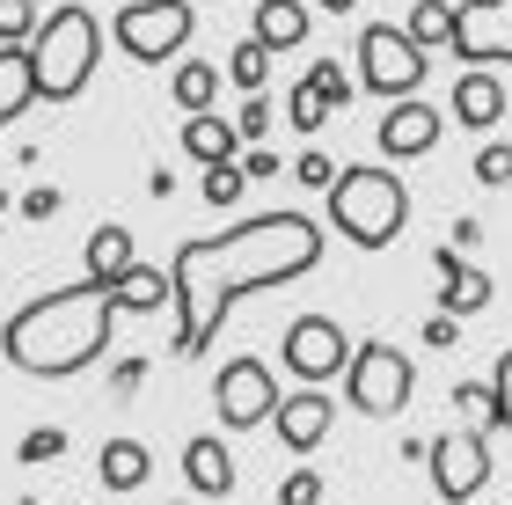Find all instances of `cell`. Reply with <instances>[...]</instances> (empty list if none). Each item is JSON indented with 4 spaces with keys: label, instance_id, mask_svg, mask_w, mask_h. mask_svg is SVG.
<instances>
[{
    "label": "cell",
    "instance_id": "obj_1",
    "mask_svg": "<svg viewBox=\"0 0 512 505\" xmlns=\"http://www.w3.org/2000/svg\"><path fill=\"white\" fill-rule=\"evenodd\" d=\"M315 264H322V227L308 213H256V220H235L227 235L183 242L176 264H169V279H176V352L198 359L220 337L227 308L242 293L293 286Z\"/></svg>",
    "mask_w": 512,
    "mask_h": 505
},
{
    "label": "cell",
    "instance_id": "obj_2",
    "mask_svg": "<svg viewBox=\"0 0 512 505\" xmlns=\"http://www.w3.org/2000/svg\"><path fill=\"white\" fill-rule=\"evenodd\" d=\"M110 330H118V301L110 286L81 279V286H59V293H37L8 315L0 330V352H8L15 374H37V381H66L81 366H96L110 352Z\"/></svg>",
    "mask_w": 512,
    "mask_h": 505
},
{
    "label": "cell",
    "instance_id": "obj_3",
    "mask_svg": "<svg viewBox=\"0 0 512 505\" xmlns=\"http://www.w3.org/2000/svg\"><path fill=\"white\" fill-rule=\"evenodd\" d=\"M30 59H37V96L44 103H74L81 88L96 81V66H103V22L88 15L81 0H66V8H52L37 22Z\"/></svg>",
    "mask_w": 512,
    "mask_h": 505
},
{
    "label": "cell",
    "instance_id": "obj_4",
    "mask_svg": "<svg viewBox=\"0 0 512 505\" xmlns=\"http://www.w3.org/2000/svg\"><path fill=\"white\" fill-rule=\"evenodd\" d=\"M330 227H337L344 242H359V249H388V242L410 227V191H403V176L381 169V162L344 169V176L330 183Z\"/></svg>",
    "mask_w": 512,
    "mask_h": 505
},
{
    "label": "cell",
    "instance_id": "obj_5",
    "mask_svg": "<svg viewBox=\"0 0 512 505\" xmlns=\"http://www.w3.org/2000/svg\"><path fill=\"white\" fill-rule=\"evenodd\" d=\"M344 388H352V410H366V418H403L410 396H417L410 352H395L388 337L359 344V352H352V374H344Z\"/></svg>",
    "mask_w": 512,
    "mask_h": 505
},
{
    "label": "cell",
    "instance_id": "obj_6",
    "mask_svg": "<svg viewBox=\"0 0 512 505\" xmlns=\"http://www.w3.org/2000/svg\"><path fill=\"white\" fill-rule=\"evenodd\" d=\"M359 81L388 103H410L425 88V52L410 44L403 22H366L359 30Z\"/></svg>",
    "mask_w": 512,
    "mask_h": 505
},
{
    "label": "cell",
    "instance_id": "obj_7",
    "mask_svg": "<svg viewBox=\"0 0 512 505\" xmlns=\"http://www.w3.org/2000/svg\"><path fill=\"white\" fill-rule=\"evenodd\" d=\"M191 30H198L191 0H132V8H118V22H110V37H118V44H125V52H132L139 66H161V59H176Z\"/></svg>",
    "mask_w": 512,
    "mask_h": 505
},
{
    "label": "cell",
    "instance_id": "obj_8",
    "mask_svg": "<svg viewBox=\"0 0 512 505\" xmlns=\"http://www.w3.org/2000/svg\"><path fill=\"white\" fill-rule=\"evenodd\" d=\"M352 330L330 323V315H300V323H286V344H278V359H286V374L293 381H308V388H330L337 374H352Z\"/></svg>",
    "mask_w": 512,
    "mask_h": 505
},
{
    "label": "cell",
    "instance_id": "obj_9",
    "mask_svg": "<svg viewBox=\"0 0 512 505\" xmlns=\"http://www.w3.org/2000/svg\"><path fill=\"white\" fill-rule=\"evenodd\" d=\"M278 403H286V388L271 381V366H264V359H227L220 374H213V410H220V425H227V432H256V425H271V418H278Z\"/></svg>",
    "mask_w": 512,
    "mask_h": 505
},
{
    "label": "cell",
    "instance_id": "obj_10",
    "mask_svg": "<svg viewBox=\"0 0 512 505\" xmlns=\"http://www.w3.org/2000/svg\"><path fill=\"white\" fill-rule=\"evenodd\" d=\"M425 469H432V491L447 505H469L491 484V447H483V432H439L425 447Z\"/></svg>",
    "mask_w": 512,
    "mask_h": 505
},
{
    "label": "cell",
    "instance_id": "obj_11",
    "mask_svg": "<svg viewBox=\"0 0 512 505\" xmlns=\"http://www.w3.org/2000/svg\"><path fill=\"white\" fill-rule=\"evenodd\" d=\"M447 52H461L469 66H512V0H461Z\"/></svg>",
    "mask_w": 512,
    "mask_h": 505
},
{
    "label": "cell",
    "instance_id": "obj_12",
    "mask_svg": "<svg viewBox=\"0 0 512 505\" xmlns=\"http://www.w3.org/2000/svg\"><path fill=\"white\" fill-rule=\"evenodd\" d=\"M330 425H337V410H330V388H286V403H278V447H293V454H315L322 440H330Z\"/></svg>",
    "mask_w": 512,
    "mask_h": 505
},
{
    "label": "cell",
    "instance_id": "obj_13",
    "mask_svg": "<svg viewBox=\"0 0 512 505\" xmlns=\"http://www.w3.org/2000/svg\"><path fill=\"white\" fill-rule=\"evenodd\" d=\"M344 103H352V74H344L337 59H322V66H308V81L293 88L286 118H293V132H322V118L344 110Z\"/></svg>",
    "mask_w": 512,
    "mask_h": 505
},
{
    "label": "cell",
    "instance_id": "obj_14",
    "mask_svg": "<svg viewBox=\"0 0 512 505\" xmlns=\"http://www.w3.org/2000/svg\"><path fill=\"white\" fill-rule=\"evenodd\" d=\"M439 110L425 96H410V103H388V118H381V154L388 162H410V154H432L439 147Z\"/></svg>",
    "mask_w": 512,
    "mask_h": 505
},
{
    "label": "cell",
    "instance_id": "obj_15",
    "mask_svg": "<svg viewBox=\"0 0 512 505\" xmlns=\"http://www.w3.org/2000/svg\"><path fill=\"white\" fill-rule=\"evenodd\" d=\"M447 118L469 125V132H491L505 118V81L491 74V66H469V74L447 88Z\"/></svg>",
    "mask_w": 512,
    "mask_h": 505
},
{
    "label": "cell",
    "instance_id": "obj_16",
    "mask_svg": "<svg viewBox=\"0 0 512 505\" xmlns=\"http://www.w3.org/2000/svg\"><path fill=\"white\" fill-rule=\"evenodd\" d=\"M183 154H191L198 169L242 162V132H235V118H220V110H205V118H183Z\"/></svg>",
    "mask_w": 512,
    "mask_h": 505
},
{
    "label": "cell",
    "instance_id": "obj_17",
    "mask_svg": "<svg viewBox=\"0 0 512 505\" xmlns=\"http://www.w3.org/2000/svg\"><path fill=\"white\" fill-rule=\"evenodd\" d=\"M183 476H191L198 498H227L235 491V447L213 440V432H198V440L183 447Z\"/></svg>",
    "mask_w": 512,
    "mask_h": 505
},
{
    "label": "cell",
    "instance_id": "obj_18",
    "mask_svg": "<svg viewBox=\"0 0 512 505\" xmlns=\"http://www.w3.org/2000/svg\"><path fill=\"white\" fill-rule=\"evenodd\" d=\"M432 271H439V308H447V315H476V308H491V271H476V264L447 257V249L432 257Z\"/></svg>",
    "mask_w": 512,
    "mask_h": 505
},
{
    "label": "cell",
    "instance_id": "obj_19",
    "mask_svg": "<svg viewBox=\"0 0 512 505\" xmlns=\"http://www.w3.org/2000/svg\"><path fill=\"white\" fill-rule=\"evenodd\" d=\"M37 96V59H30V44H0V125H15Z\"/></svg>",
    "mask_w": 512,
    "mask_h": 505
},
{
    "label": "cell",
    "instance_id": "obj_20",
    "mask_svg": "<svg viewBox=\"0 0 512 505\" xmlns=\"http://www.w3.org/2000/svg\"><path fill=\"white\" fill-rule=\"evenodd\" d=\"M147 476H154V447H139V440L96 447V484H103V491H139Z\"/></svg>",
    "mask_w": 512,
    "mask_h": 505
},
{
    "label": "cell",
    "instance_id": "obj_21",
    "mask_svg": "<svg viewBox=\"0 0 512 505\" xmlns=\"http://www.w3.org/2000/svg\"><path fill=\"white\" fill-rule=\"evenodd\" d=\"M110 301H118V315H154V308H169V301H176V279H169V271L132 264L125 279L110 286Z\"/></svg>",
    "mask_w": 512,
    "mask_h": 505
},
{
    "label": "cell",
    "instance_id": "obj_22",
    "mask_svg": "<svg viewBox=\"0 0 512 505\" xmlns=\"http://www.w3.org/2000/svg\"><path fill=\"white\" fill-rule=\"evenodd\" d=\"M81 257H88V279H96V286H118L125 271L139 264V257H132V235H125L118 220H110V227H96V235H88V249H81Z\"/></svg>",
    "mask_w": 512,
    "mask_h": 505
},
{
    "label": "cell",
    "instance_id": "obj_23",
    "mask_svg": "<svg viewBox=\"0 0 512 505\" xmlns=\"http://www.w3.org/2000/svg\"><path fill=\"white\" fill-rule=\"evenodd\" d=\"M249 30H256V44H271V52H293V44L308 37V8H300V0H264Z\"/></svg>",
    "mask_w": 512,
    "mask_h": 505
},
{
    "label": "cell",
    "instance_id": "obj_24",
    "mask_svg": "<svg viewBox=\"0 0 512 505\" xmlns=\"http://www.w3.org/2000/svg\"><path fill=\"white\" fill-rule=\"evenodd\" d=\"M220 81H227V74H220L213 59H183L176 81H169V96L183 103V118H205V110H213V96H220Z\"/></svg>",
    "mask_w": 512,
    "mask_h": 505
},
{
    "label": "cell",
    "instance_id": "obj_25",
    "mask_svg": "<svg viewBox=\"0 0 512 505\" xmlns=\"http://www.w3.org/2000/svg\"><path fill=\"white\" fill-rule=\"evenodd\" d=\"M403 30H410L417 52H439V44H454V8H447V0H417Z\"/></svg>",
    "mask_w": 512,
    "mask_h": 505
},
{
    "label": "cell",
    "instance_id": "obj_26",
    "mask_svg": "<svg viewBox=\"0 0 512 505\" xmlns=\"http://www.w3.org/2000/svg\"><path fill=\"white\" fill-rule=\"evenodd\" d=\"M227 81L249 88V96H264V81H271V44L242 37V44H235V59H227Z\"/></svg>",
    "mask_w": 512,
    "mask_h": 505
},
{
    "label": "cell",
    "instance_id": "obj_27",
    "mask_svg": "<svg viewBox=\"0 0 512 505\" xmlns=\"http://www.w3.org/2000/svg\"><path fill=\"white\" fill-rule=\"evenodd\" d=\"M15 454H22V462H59V454H66V432H59V425H30Z\"/></svg>",
    "mask_w": 512,
    "mask_h": 505
},
{
    "label": "cell",
    "instance_id": "obj_28",
    "mask_svg": "<svg viewBox=\"0 0 512 505\" xmlns=\"http://www.w3.org/2000/svg\"><path fill=\"white\" fill-rule=\"evenodd\" d=\"M242 162H227V169H205V205H220V213H227V205H235L242 198Z\"/></svg>",
    "mask_w": 512,
    "mask_h": 505
},
{
    "label": "cell",
    "instance_id": "obj_29",
    "mask_svg": "<svg viewBox=\"0 0 512 505\" xmlns=\"http://www.w3.org/2000/svg\"><path fill=\"white\" fill-rule=\"evenodd\" d=\"M491 425L512 432V352H498V366H491Z\"/></svg>",
    "mask_w": 512,
    "mask_h": 505
},
{
    "label": "cell",
    "instance_id": "obj_30",
    "mask_svg": "<svg viewBox=\"0 0 512 505\" xmlns=\"http://www.w3.org/2000/svg\"><path fill=\"white\" fill-rule=\"evenodd\" d=\"M37 30V0H0V44H22Z\"/></svg>",
    "mask_w": 512,
    "mask_h": 505
},
{
    "label": "cell",
    "instance_id": "obj_31",
    "mask_svg": "<svg viewBox=\"0 0 512 505\" xmlns=\"http://www.w3.org/2000/svg\"><path fill=\"white\" fill-rule=\"evenodd\" d=\"M278 505H322V476L315 469H293L286 484H278Z\"/></svg>",
    "mask_w": 512,
    "mask_h": 505
},
{
    "label": "cell",
    "instance_id": "obj_32",
    "mask_svg": "<svg viewBox=\"0 0 512 505\" xmlns=\"http://www.w3.org/2000/svg\"><path fill=\"white\" fill-rule=\"evenodd\" d=\"M293 176H300V183H308V191H330V183H337L344 169L330 162V154H300V162H293Z\"/></svg>",
    "mask_w": 512,
    "mask_h": 505
},
{
    "label": "cell",
    "instance_id": "obj_33",
    "mask_svg": "<svg viewBox=\"0 0 512 505\" xmlns=\"http://www.w3.org/2000/svg\"><path fill=\"white\" fill-rule=\"evenodd\" d=\"M476 183H512V147H498V140L483 147L476 154Z\"/></svg>",
    "mask_w": 512,
    "mask_h": 505
},
{
    "label": "cell",
    "instance_id": "obj_34",
    "mask_svg": "<svg viewBox=\"0 0 512 505\" xmlns=\"http://www.w3.org/2000/svg\"><path fill=\"white\" fill-rule=\"evenodd\" d=\"M235 132H242V140H264V132H271V103H264V96H249V103L235 110Z\"/></svg>",
    "mask_w": 512,
    "mask_h": 505
},
{
    "label": "cell",
    "instance_id": "obj_35",
    "mask_svg": "<svg viewBox=\"0 0 512 505\" xmlns=\"http://www.w3.org/2000/svg\"><path fill=\"white\" fill-rule=\"evenodd\" d=\"M425 344H439V352H447V344H461V315H447V308H439L432 323H425Z\"/></svg>",
    "mask_w": 512,
    "mask_h": 505
},
{
    "label": "cell",
    "instance_id": "obj_36",
    "mask_svg": "<svg viewBox=\"0 0 512 505\" xmlns=\"http://www.w3.org/2000/svg\"><path fill=\"white\" fill-rule=\"evenodd\" d=\"M454 403H461V410H476V418H491V381H461V388H454Z\"/></svg>",
    "mask_w": 512,
    "mask_h": 505
},
{
    "label": "cell",
    "instance_id": "obj_37",
    "mask_svg": "<svg viewBox=\"0 0 512 505\" xmlns=\"http://www.w3.org/2000/svg\"><path fill=\"white\" fill-rule=\"evenodd\" d=\"M52 213H59V191H52V183H37V191L22 198V220H52Z\"/></svg>",
    "mask_w": 512,
    "mask_h": 505
},
{
    "label": "cell",
    "instance_id": "obj_38",
    "mask_svg": "<svg viewBox=\"0 0 512 505\" xmlns=\"http://www.w3.org/2000/svg\"><path fill=\"white\" fill-rule=\"evenodd\" d=\"M242 176H249V183H264V176H278V154H271V147H256V154H242Z\"/></svg>",
    "mask_w": 512,
    "mask_h": 505
},
{
    "label": "cell",
    "instance_id": "obj_39",
    "mask_svg": "<svg viewBox=\"0 0 512 505\" xmlns=\"http://www.w3.org/2000/svg\"><path fill=\"white\" fill-rule=\"evenodd\" d=\"M315 8H330V15H352V8H359V0H315Z\"/></svg>",
    "mask_w": 512,
    "mask_h": 505
},
{
    "label": "cell",
    "instance_id": "obj_40",
    "mask_svg": "<svg viewBox=\"0 0 512 505\" xmlns=\"http://www.w3.org/2000/svg\"><path fill=\"white\" fill-rule=\"evenodd\" d=\"M0 213H8V191H0Z\"/></svg>",
    "mask_w": 512,
    "mask_h": 505
}]
</instances>
